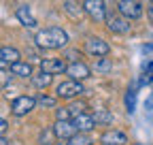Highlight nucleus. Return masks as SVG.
Returning <instances> with one entry per match:
<instances>
[{"label":"nucleus","instance_id":"obj_22","mask_svg":"<svg viewBox=\"0 0 153 145\" xmlns=\"http://www.w3.org/2000/svg\"><path fill=\"white\" fill-rule=\"evenodd\" d=\"M51 137H55V130H53V128L47 130V132H43L41 139H38V143H41V145H51Z\"/></svg>","mask_w":153,"mask_h":145},{"label":"nucleus","instance_id":"obj_24","mask_svg":"<svg viewBox=\"0 0 153 145\" xmlns=\"http://www.w3.org/2000/svg\"><path fill=\"white\" fill-rule=\"evenodd\" d=\"M96 120L98 122H111V115L108 113H96Z\"/></svg>","mask_w":153,"mask_h":145},{"label":"nucleus","instance_id":"obj_26","mask_svg":"<svg viewBox=\"0 0 153 145\" xmlns=\"http://www.w3.org/2000/svg\"><path fill=\"white\" fill-rule=\"evenodd\" d=\"M7 126H9V122H7V120H2V122H0V130H2V135L7 132Z\"/></svg>","mask_w":153,"mask_h":145},{"label":"nucleus","instance_id":"obj_8","mask_svg":"<svg viewBox=\"0 0 153 145\" xmlns=\"http://www.w3.org/2000/svg\"><path fill=\"white\" fill-rule=\"evenodd\" d=\"M41 70L51 72V75H60V72L68 70V66L62 58H45V60H41Z\"/></svg>","mask_w":153,"mask_h":145},{"label":"nucleus","instance_id":"obj_13","mask_svg":"<svg viewBox=\"0 0 153 145\" xmlns=\"http://www.w3.org/2000/svg\"><path fill=\"white\" fill-rule=\"evenodd\" d=\"M66 72H68L72 79L81 81V79H87V77H89V66H87L85 62H79V60H76V62H72V64L68 66Z\"/></svg>","mask_w":153,"mask_h":145},{"label":"nucleus","instance_id":"obj_19","mask_svg":"<svg viewBox=\"0 0 153 145\" xmlns=\"http://www.w3.org/2000/svg\"><path fill=\"white\" fill-rule=\"evenodd\" d=\"M64 11H66V13L72 17V19L81 17V9L76 7V2H74V0H66V2H64Z\"/></svg>","mask_w":153,"mask_h":145},{"label":"nucleus","instance_id":"obj_17","mask_svg":"<svg viewBox=\"0 0 153 145\" xmlns=\"http://www.w3.org/2000/svg\"><path fill=\"white\" fill-rule=\"evenodd\" d=\"M51 72H41V75H32V83H34V87H38V90H45L49 83H51Z\"/></svg>","mask_w":153,"mask_h":145},{"label":"nucleus","instance_id":"obj_28","mask_svg":"<svg viewBox=\"0 0 153 145\" xmlns=\"http://www.w3.org/2000/svg\"><path fill=\"white\" fill-rule=\"evenodd\" d=\"M147 109H149V111H151V109H153V96L147 100Z\"/></svg>","mask_w":153,"mask_h":145},{"label":"nucleus","instance_id":"obj_21","mask_svg":"<svg viewBox=\"0 0 153 145\" xmlns=\"http://www.w3.org/2000/svg\"><path fill=\"white\" fill-rule=\"evenodd\" d=\"M36 102L41 105V107H49V109H53L55 107V96H47V94H41L36 98Z\"/></svg>","mask_w":153,"mask_h":145},{"label":"nucleus","instance_id":"obj_12","mask_svg":"<svg viewBox=\"0 0 153 145\" xmlns=\"http://www.w3.org/2000/svg\"><path fill=\"white\" fill-rule=\"evenodd\" d=\"M100 143L102 145H126L128 143V137L121 130H106V132H102Z\"/></svg>","mask_w":153,"mask_h":145},{"label":"nucleus","instance_id":"obj_18","mask_svg":"<svg viewBox=\"0 0 153 145\" xmlns=\"http://www.w3.org/2000/svg\"><path fill=\"white\" fill-rule=\"evenodd\" d=\"M126 109H128V113L136 111V87H130L126 92Z\"/></svg>","mask_w":153,"mask_h":145},{"label":"nucleus","instance_id":"obj_2","mask_svg":"<svg viewBox=\"0 0 153 145\" xmlns=\"http://www.w3.org/2000/svg\"><path fill=\"white\" fill-rule=\"evenodd\" d=\"M104 4H106V28L115 34H128L132 30L130 26V19L128 17H123L117 9V2H113V0H104Z\"/></svg>","mask_w":153,"mask_h":145},{"label":"nucleus","instance_id":"obj_9","mask_svg":"<svg viewBox=\"0 0 153 145\" xmlns=\"http://www.w3.org/2000/svg\"><path fill=\"white\" fill-rule=\"evenodd\" d=\"M85 49H87L89 56H96V58H104V56H108V51H111L108 43H104L102 39H89L85 43Z\"/></svg>","mask_w":153,"mask_h":145},{"label":"nucleus","instance_id":"obj_1","mask_svg":"<svg viewBox=\"0 0 153 145\" xmlns=\"http://www.w3.org/2000/svg\"><path fill=\"white\" fill-rule=\"evenodd\" d=\"M36 45L41 47V49H62L66 47L68 43V34L62 30V28H47V30H41V32H36Z\"/></svg>","mask_w":153,"mask_h":145},{"label":"nucleus","instance_id":"obj_27","mask_svg":"<svg viewBox=\"0 0 153 145\" xmlns=\"http://www.w3.org/2000/svg\"><path fill=\"white\" fill-rule=\"evenodd\" d=\"M66 56H68V60H72V62H76V51H68V53H66Z\"/></svg>","mask_w":153,"mask_h":145},{"label":"nucleus","instance_id":"obj_5","mask_svg":"<svg viewBox=\"0 0 153 145\" xmlns=\"http://www.w3.org/2000/svg\"><path fill=\"white\" fill-rule=\"evenodd\" d=\"M36 105H38V102H36L34 96H17V98L11 102V111H13V115L22 117V115H28Z\"/></svg>","mask_w":153,"mask_h":145},{"label":"nucleus","instance_id":"obj_25","mask_svg":"<svg viewBox=\"0 0 153 145\" xmlns=\"http://www.w3.org/2000/svg\"><path fill=\"white\" fill-rule=\"evenodd\" d=\"M147 15H149V22L153 24V4H149V7H147Z\"/></svg>","mask_w":153,"mask_h":145},{"label":"nucleus","instance_id":"obj_6","mask_svg":"<svg viewBox=\"0 0 153 145\" xmlns=\"http://www.w3.org/2000/svg\"><path fill=\"white\" fill-rule=\"evenodd\" d=\"M117 9L123 17H128V19H138V17L143 15V4L140 0H119L117 2Z\"/></svg>","mask_w":153,"mask_h":145},{"label":"nucleus","instance_id":"obj_14","mask_svg":"<svg viewBox=\"0 0 153 145\" xmlns=\"http://www.w3.org/2000/svg\"><path fill=\"white\" fill-rule=\"evenodd\" d=\"M15 15H17V19L22 22L26 28H36V26H38V24H36V19H34V15L30 13V7H28V4H22V7H17Z\"/></svg>","mask_w":153,"mask_h":145},{"label":"nucleus","instance_id":"obj_20","mask_svg":"<svg viewBox=\"0 0 153 145\" xmlns=\"http://www.w3.org/2000/svg\"><path fill=\"white\" fill-rule=\"evenodd\" d=\"M68 145H91V139L85 132H76L72 139H68Z\"/></svg>","mask_w":153,"mask_h":145},{"label":"nucleus","instance_id":"obj_4","mask_svg":"<svg viewBox=\"0 0 153 145\" xmlns=\"http://www.w3.org/2000/svg\"><path fill=\"white\" fill-rule=\"evenodd\" d=\"M85 90H83V85L76 81V79H70V81H62L60 85H57V90H55V94H57V98H74V96H79V94H83Z\"/></svg>","mask_w":153,"mask_h":145},{"label":"nucleus","instance_id":"obj_23","mask_svg":"<svg viewBox=\"0 0 153 145\" xmlns=\"http://www.w3.org/2000/svg\"><path fill=\"white\" fill-rule=\"evenodd\" d=\"M96 70H100V72H106V70H111V62H108L106 58H102L98 64H96Z\"/></svg>","mask_w":153,"mask_h":145},{"label":"nucleus","instance_id":"obj_10","mask_svg":"<svg viewBox=\"0 0 153 145\" xmlns=\"http://www.w3.org/2000/svg\"><path fill=\"white\" fill-rule=\"evenodd\" d=\"M85 102H72L68 107H62V109H57V120H74L76 115H81L85 113Z\"/></svg>","mask_w":153,"mask_h":145},{"label":"nucleus","instance_id":"obj_29","mask_svg":"<svg viewBox=\"0 0 153 145\" xmlns=\"http://www.w3.org/2000/svg\"><path fill=\"white\" fill-rule=\"evenodd\" d=\"M0 143H2V145H9V139H7V137L2 135V141H0Z\"/></svg>","mask_w":153,"mask_h":145},{"label":"nucleus","instance_id":"obj_16","mask_svg":"<svg viewBox=\"0 0 153 145\" xmlns=\"http://www.w3.org/2000/svg\"><path fill=\"white\" fill-rule=\"evenodd\" d=\"M11 72L17 77H32V66L26 62H15V64H11Z\"/></svg>","mask_w":153,"mask_h":145},{"label":"nucleus","instance_id":"obj_7","mask_svg":"<svg viewBox=\"0 0 153 145\" xmlns=\"http://www.w3.org/2000/svg\"><path fill=\"white\" fill-rule=\"evenodd\" d=\"M53 130H55V137L62 139V141H68V139H72L76 132H79V128L74 126L72 120H57L55 126H53Z\"/></svg>","mask_w":153,"mask_h":145},{"label":"nucleus","instance_id":"obj_3","mask_svg":"<svg viewBox=\"0 0 153 145\" xmlns=\"http://www.w3.org/2000/svg\"><path fill=\"white\" fill-rule=\"evenodd\" d=\"M83 11L96 24L106 22V4H104V0H83Z\"/></svg>","mask_w":153,"mask_h":145},{"label":"nucleus","instance_id":"obj_15","mask_svg":"<svg viewBox=\"0 0 153 145\" xmlns=\"http://www.w3.org/2000/svg\"><path fill=\"white\" fill-rule=\"evenodd\" d=\"M0 56H2V64H15V62H19V58H22L15 47H2Z\"/></svg>","mask_w":153,"mask_h":145},{"label":"nucleus","instance_id":"obj_11","mask_svg":"<svg viewBox=\"0 0 153 145\" xmlns=\"http://www.w3.org/2000/svg\"><path fill=\"white\" fill-rule=\"evenodd\" d=\"M72 122H74L76 128H79V132H89L91 128H96V124H98L96 115H91V113H81V115H76Z\"/></svg>","mask_w":153,"mask_h":145}]
</instances>
